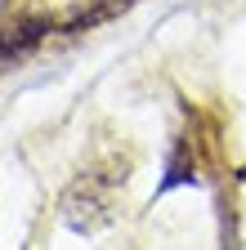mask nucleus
Listing matches in <instances>:
<instances>
[{"instance_id": "nucleus-2", "label": "nucleus", "mask_w": 246, "mask_h": 250, "mask_svg": "<svg viewBox=\"0 0 246 250\" xmlns=\"http://www.w3.org/2000/svg\"><path fill=\"white\" fill-rule=\"evenodd\" d=\"M49 31V18H18V22H5L0 27V58H22L32 54Z\"/></svg>"}, {"instance_id": "nucleus-1", "label": "nucleus", "mask_w": 246, "mask_h": 250, "mask_svg": "<svg viewBox=\"0 0 246 250\" xmlns=\"http://www.w3.org/2000/svg\"><path fill=\"white\" fill-rule=\"evenodd\" d=\"M116 214V188L103 174H81L67 192H63V219L76 232H99L112 224Z\"/></svg>"}]
</instances>
